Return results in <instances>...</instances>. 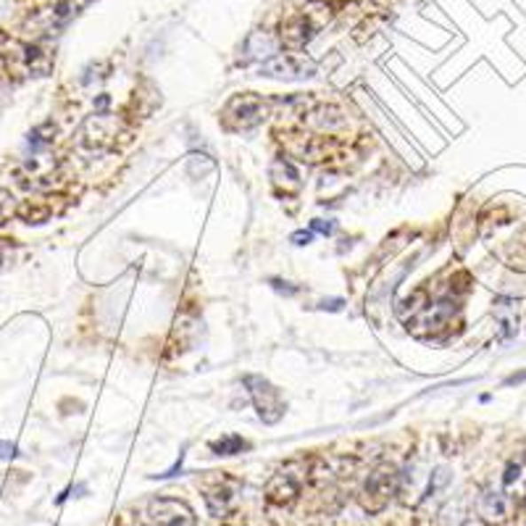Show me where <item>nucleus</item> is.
<instances>
[{
  "label": "nucleus",
  "instance_id": "f257e3e1",
  "mask_svg": "<svg viewBox=\"0 0 526 526\" xmlns=\"http://www.w3.org/2000/svg\"><path fill=\"white\" fill-rule=\"evenodd\" d=\"M400 492V471L392 463H379L374 471L366 476L361 490V506L366 514H381L395 495Z\"/></svg>",
  "mask_w": 526,
  "mask_h": 526
},
{
  "label": "nucleus",
  "instance_id": "f03ea898",
  "mask_svg": "<svg viewBox=\"0 0 526 526\" xmlns=\"http://www.w3.org/2000/svg\"><path fill=\"white\" fill-rule=\"evenodd\" d=\"M458 313V302L451 298H440V301H427L416 313H411V318H405V326L413 337L429 340L443 334L452 324Z\"/></svg>",
  "mask_w": 526,
  "mask_h": 526
},
{
  "label": "nucleus",
  "instance_id": "7ed1b4c3",
  "mask_svg": "<svg viewBox=\"0 0 526 526\" xmlns=\"http://www.w3.org/2000/svg\"><path fill=\"white\" fill-rule=\"evenodd\" d=\"M266 116H269V106L263 103V98H258L253 92L234 95L222 111V122L232 132H247V130L263 124Z\"/></svg>",
  "mask_w": 526,
  "mask_h": 526
},
{
  "label": "nucleus",
  "instance_id": "20e7f679",
  "mask_svg": "<svg viewBox=\"0 0 526 526\" xmlns=\"http://www.w3.org/2000/svg\"><path fill=\"white\" fill-rule=\"evenodd\" d=\"M200 492H203V500H206V508L211 516H224L226 511L232 508L237 492H239V482L229 474H219V471H211L206 474L200 482H198Z\"/></svg>",
  "mask_w": 526,
  "mask_h": 526
},
{
  "label": "nucleus",
  "instance_id": "39448f33",
  "mask_svg": "<svg viewBox=\"0 0 526 526\" xmlns=\"http://www.w3.org/2000/svg\"><path fill=\"white\" fill-rule=\"evenodd\" d=\"M245 387H247L250 400H253V405H255V411H258L263 424H277L285 416V400H282L279 389L269 379L255 374L245 376Z\"/></svg>",
  "mask_w": 526,
  "mask_h": 526
},
{
  "label": "nucleus",
  "instance_id": "423d86ee",
  "mask_svg": "<svg viewBox=\"0 0 526 526\" xmlns=\"http://www.w3.org/2000/svg\"><path fill=\"white\" fill-rule=\"evenodd\" d=\"M302 482H305V466L287 463L282 466L269 482H266V500L271 506H290L301 498Z\"/></svg>",
  "mask_w": 526,
  "mask_h": 526
},
{
  "label": "nucleus",
  "instance_id": "0eeeda50",
  "mask_svg": "<svg viewBox=\"0 0 526 526\" xmlns=\"http://www.w3.org/2000/svg\"><path fill=\"white\" fill-rule=\"evenodd\" d=\"M116 135H119V119L114 114H92L79 132V148L90 153L108 151Z\"/></svg>",
  "mask_w": 526,
  "mask_h": 526
},
{
  "label": "nucleus",
  "instance_id": "6e6552de",
  "mask_svg": "<svg viewBox=\"0 0 526 526\" xmlns=\"http://www.w3.org/2000/svg\"><path fill=\"white\" fill-rule=\"evenodd\" d=\"M316 75V61L305 59L302 53H277L261 64V76L269 79H305Z\"/></svg>",
  "mask_w": 526,
  "mask_h": 526
},
{
  "label": "nucleus",
  "instance_id": "1a4fd4ad",
  "mask_svg": "<svg viewBox=\"0 0 526 526\" xmlns=\"http://www.w3.org/2000/svg\"><path fill=\"white\" fill-rule=\"evenodd\" d=\"M148 519L153 526H195V511L177 498H153Z\"/></svg>",
  "mask_w": 526,
  "mask_h": 526
},
{
  "label": "nucleus",
  "instance_id": "9d476101",
  "mask_svg": "<svg viewBox=\"0 0 526 526\" xmlns=\"http://www.w3.org/2000/svg\"><path fill=\"white\" fill-rule=\"evenodd\" d=\"M318 27H321V21H313L308 11L293 13V16L282 24V43H285L287 48H293V51L305 48V45L313 40V35H316Z\"/></svg>",
  "mask_w": 526,
  "mask_h": 526
},
{
  "label": "nucleus",
  "instance_id": "9b49d317",
  "mask_svg": "<svg viewBox=\"0 0 526 526\" xmlns=\"http://www.w3.org/2000/svg\"><path fill=\"white\" fill-rule=\"evenodd\" d=\"M514 511V500L503 492V490H487L479 498V516L487 524H500L511 516Z\"/></svg>",
  "mask_w": 526,
  "mask_h": 526
},
{
  "label": "nucleus",
  "instance_id": "f8f14e48",
  "mask_svg": "<svg viewBox=\"0 0 526 526\" xmlns=\"http://www.w3.org/2000/svg\"><path fill=\"white\" fill-rule=\"evenodd\" d=\"M503 492L516 503L526 500V452H519L516 458L508 460L503 471Z\"/></svg>",
  "mask_w": 526,
  "mask_h": 526
},
{
  "label": "nucleus",
  "instance_id": "ddd939ff",
  "mask_svg": "<svg viewBox=\"0 0 526 526\" xmlns=\"http://www.w3.org/2000/svg\"><path fill=\"white\" fill-rule=\"evenodd\" d=\"M271 182H274V187H277L282 195H298L302 184L298 169H295L290 161H285V158H277V161L271 163Z\"/></svg>",
  "mask_w": 526,
  "mask_h": 526
},
{
  "label": "nucleus",
  "instance_id": "4468645a",
  "mask_svg": "<svg viewBox=\"0 0 526 526\" xmlns=\"http://www.w3.org/2000/svg\"><path fill=\"white\" fill-rule=\"evenodd\" d=\"M211 451L216 455H234V452L247 451V443L237 435H229V437H222L219 443H211Z\"/></svg>",
  "mask_w": 526,
  "mask_h": 526
},
{
  "label": "nucleus",
  "instance_id": "2eb2a0df",
  "mask_svg": "<svg viewBox=\"0 0 526 526\" xmlns=\"http://www.w3.org/2000/svg\"><path fill=\"white\" fill-rule=\"evenodd\" d=\"M11 214H13V195L11 190H0V226L8 222Z\"/></svg>",
  "mask_w": 526,
  "mask_h": 526
},
{
  "label": "nucleus",
  "instance_id": "dca6fc26",
  "mask_svg": "<svg viewBox=\"0 0 526 526\" xmlns=\"http://www.w3.org/2000/svg\"><path fill=\"white\" fill-rule=\"evenodd\" d=\"M448 482H451V474H448V468H443V466H440V468L432 474V479H429V495H432V492H437L440 487H445Z\"/></svg>",
  "mask_w": 526,
  "mask_h": 526
},
{
  "label": "nucleus",
  "instance_id": "f3484780",
  "mask_svg": "<svg viewBox=\"0 0 526 526\" xmlns=\"http://www.w3.org/2000/svg\"><path fill=\"white\" fill-rule=\"evenodd\" d=\"M277 293H285V295H295L298 293V287H290V282H282V279H271L269 282Z\"/></svg>",
  "mask_w": 526,
  "mask_h": 526
},
{
  "label": "nucleus",
  "instance_id": "a211bd4d",
  "mask_svg": "<svg viewBox=\"0 0 526 526\" xmlns=\"http://www.w3.org/2000/svg\"><path fill=\"white\" fill-rule=\"evenodd\" d=\"M290 239H293L295 245H310V242H313V232H305V229H301V232H295Z\"/></svg>",
  "mask_w": 526,
  "mask_h": 526
},
{
  "label": "nucleus",
  "instance_id": "6ab92c4d",
  "mask_svg": "<svg viewBox=\"0 0 526 526\" xmlns=\"http://www.w3.org/2000/svg\"><path fill=\"white\" fill-rule=\"evenodd\" d=\"M332 229H334V224H332V222H324V219H316V222H310V232L332 234Z\"/></svg>",
  "mask_w": 526,
  "mask_h": 526
},
{
  "label": "nucleus",
  "instance_id": "aec40b11",
  "mask_svg": "<svg viewBox=\"0 0 526 526\" xmlns=\"http://www.w3.org/2000/svg\"><path fill=\"white\" fill-rule=\"evenodd\" d=\"M16 455V445L13 443H0V460H11Z\"/></svg>",
  "mask_w": 526,
  "mask_h": 526
},
{
  "label": "nucleus",
  "instance_id": "412c9836",
  "mask_svg": "<svg viewBox=\"0 0 526 526\" xmlns=\"http://www.w3.org/2000/svg\"><path fill=\"white\" fill-rule=\"evenodd\" d=\"M342 305H345V301H340V298H332V301L321 302L318 308H321V310H340Z\"/></svg>",
  "mask_w": 526,
  "mask_h": 526
},
{
  "label": "nucleus",
  "instance_id": "4be33fe9",
  "mask_svg": "<svg viewBox=\"0 0 526 526\" xmlns=\"http://www.w3.org/2000/svg\"><path fill=\"white\" fill-rule=\"evenodd\" d=\"M460 526H490L487 522H482V519H468V522H463Z\"/></svg>",
  "mask_w": 526,
  "mask_h": 526
}]
</instances>
